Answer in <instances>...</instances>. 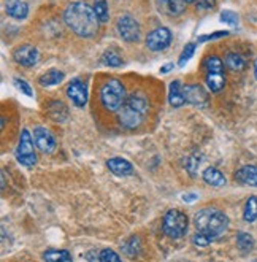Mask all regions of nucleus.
<instances>
[{"label":"nucleus","mask_w":257,"mask_h":262,"mask_svg":"<svg viewBox=\"0 0 257 262\" xmlns=\"http://www.w3.org/2000/svg\"><path fill=\"white\" fill-rule=\"evenodd\" d=\"M64 21L65 24L80 37H92L99 30V18L94 8L87 5L86 2H72L64 11Z\"/></svg>","instance_id":"f257e3e1"},{"label":"nucleus","mask_w":257,"mask_h":262,"mask_svg":"<svg viewBox=\"0 0 257 262\" xmlns=\"http://www.w3.org/2000/svg\"><path fill=\"white\" fill-rule=\"evenodd\" d=\"M149 112V100L143 92H132L127 96L123 108L118 112L121 126L126 129H137L143 124Z\"/></svg>","instance_id":"f03ea898"},{"label":"nucleus","mask_w":257,"mask_h":262,"mask_svg":"<svg viewBox=\"0 0 257 262\" xmlns=\"http://www.w3.org/2000/svg\"><path fill=\"white\" fill-rule=\"evenodd\" d=\"M195 227L200 234L206 235L211 242L218 240L229 229V218L218 208H202L195 214Z\"/></svg>","instance_id":"7ed1b4c3"},{"label":"nucleus","mask_w":257,"mask_h":262,"mask_svg":"<svg viewBox=\"0 0 257 262\" xmlns=\"http://www.w3.org/2000/svg\"><path fill=\"white\" fill-rule=\"evenodd\" d=\"M126 100H127V94L123 83L114 78L105 81V84L100 89V102L105 110L111 113L119 112L126 103Z\"/></svg>","instance_id":"20e7f679"},{"label":"nucleus","mask_w":257,"mask_h":262,"mask_svg":"<svg viewBox=\"0 0 257 262\" xmlns=\"http://www.w3.org/2000/svg\"><path fill=\"white\" fill-rule=\"evenodd\" d=\"M205 69V81L211 92H219L225 86L224 62L218 56H208L203 62Z\"/></svg>","instance_id":"39448f33"},{"label":"nucleus","mask_w":257,"mask_h":262,"mask_svg":"<svg viewBox=\"0 0 257 262\" xmlns=\"http://www.w3.org/2000/svg\"><path fill=\"white\" fill-rule=\"evenodd\" d=\"M189 227V220L188 216L179 210H170L165 213L163 221H162V229L170 238H181L184 237Z\"/></svg>","instance_id":"423d86ee"},{"label":"nucleus","mask_w":257,"mask_h":262,"mask_svg":"<svg viewBox=\"0 0 257 262\" xmlns=\"http://www.w3.org/2000/svg\"><path fill=\"white\" fill-rule=\"evenodd\" d=\"M16 158H18V162L21 165L29 167V168L37 164V154H35V149H34V140H32L30 132L27 129H24L21 132L18 149H16Z\"/></svg>","instance_id":"0eeeda50"},{"label":"nucleus","mask_w":257,"mask_h":262,"mask_svg":"<svg viewBox=\"0 0 257 262\" xmlns=\"http://www.w3.org/2000/svg\"><path fill=\"white\" fill-rule=\"evenodd\" d=\"M116 29H118V34L119 37L129 41V43H135L140 40V35H142V29H140V24L138 21L126 14V16H121L118 19V24H116Z\"/></svg>","instance_id":"6e6552de"},{"label":"nucleus","mask_w":257,"mask_h":262,"mask_svg":"<svg viewBox=\"0 0 257 262\" xmlns=\"http://www.w3.org/2000/svg\"><path fill=\"white\" fill-rule=\"evenodd\" d=\"M172 32L167 27H157L146 37V46L151 51H163L172 43Z\"/></svg>","instance_id":"1a4fd4ad"},{"label":"nucleus","mask_w":257,"mask_h":262,"mask_svg":"<svg viewBox=\"0 0 257 262\" xmlns=\"http://www.w3.org/2000/svg\"><path fill=\"white\" fill-rule=\"evenodd\" d=\"M13 57L22 67H34V66L38 64L40 53H38V50L35 48V46H32V45H22V46H19L16 51H14Z\"/></svg>","instance_id":"9d476101"},{"label":"nucleus","mask_w":257,"mask_h":262,"mask_svg":"<svg viewBox=\"0 0 257 262\" xmlns=\"http://www.w3.org/2000/svg\"><path fill=\"white\" fill-rule=\"evenodd\" d=\"M34 142H35V146L44 154L54 152V149L57 146L54 135L46 127H35L34 129Z\"/></svg>","instance_id":"9b49d317"},{"label":"nucleus","mask_w":257,"mask_h":262,"mask_svg":"<svg viewBox=\"0 0 257 262\" xmlns=\"http://www.w3.org/2000/svg\"><path fill=\"white\" fill-rule=\"evenodd\" d=\"M183 91H184L186 103H189L192 106H197V108H203V106H206L208 94L200 84H186Z\"/></svg>","instance_id":"f8f14e48"},{"label":"nucleus","mask_w":257,"mask_h":262,"mask_svg":"<svg viewBox=\"0 0 257 262\" xmlns=\"http://www.w3.org/2000/svg\"><path fill=\"white\" fill-rule=\"evenodd\" d=\"M67 96L72 99V102L77 105L78 108H83L87 103V88L81 80H73L67 86Z\"/></svg>","instance_id":"ddd939ff"},{"label":"nucleus","mask_w":257,"mask_h":262,"mask_svg":"<svg viewBox=\"0 0 257 262\" xmlns=\"http://www.w3.org/2000/svg\"><path fill=\"white\" fill-rule=\"evenodd\" d=\"M107 167L110 168V172L116 177H129L133 173V167L129 161L123 158H111L107 162Z\"/></svg>","instance_id":"4468645a"},{"label":"nucleus","mask_w":257,"mask_h":262,"mask_svg":"<svg viewBox=\"0 0 257 262\" xmlns=\"http://www.w3.org/2000/svg\"><path fill=\"white\" fill-rule=\"evenodd\" d=\"M235 180L248 184V186L257 188V167L255 165H245L235 173Z\"/></svg>","instance_id":"2eb2a0df"},{"label":"nucleus","mask_w":257,"mask_h":262,"mask_svg":"<svg viewBox=\"0 0 257 262\" xmlns=\"http://www.w3.org/2000/svg\"><path fill=\"white\" fill-rule=\"evenodd\" d=\"M184 86L181 84L179 80H175L172 84H170V89H169V102L173 108H179V106H183L186 103L184 100Z\"/></svg>","instance_id":"dca6fc26"},{"label":"nucleus","mask_w":257,"mask_h":262,"mask_svg":"<svg viewBox=\"0 0 257 262\" xmlns=\"http://www.w3.org/2000/svg\"><path fill=\"white\" fill-rule=\"evenodd\" d=\"M188 0H159V7L170 16H179L188 7Z\"/></svg>","instance_id":"f3484780"},{"label":"nucleus","mask_w":257,"mask_h":262,"mask_svg":"<svg viewBox=\"0 0 257 262\" xmlns=\"http://www.w3.org/2000/svg\"><path fill=\"white\" fill-rule=\"evenodd\" d=\"M7 13L14 19H26L29 14V5L24 0H10L7 4Z\"/></svg>","instance_id":"a211bd4d"},{"label":"nucleus","mask_w":257,"mask_h":262,"mask_svg":"<svg viewBox=\"0 0 257 262\" xmlns=\"http://www.w3.org/2000/svg\"><path fill=\"white\" fill-rule=\"evenodd\" d=\"M64 78H65L64 72H60V70H57V69H51V70H48L46 73H43V75L40 76V78H38V81H40V84L44 86V88H51V86L60 84V83L64 81Z\"/></svg>","instance_id":"6ab92c4d"},{"label":"nucleus","mask_w":257,"mask_h":262,"mask_svg":"<svg viewBox=\"0 0 257 262\" xmlns=\"http://www.w3.org/2000/svg\"><path fill=\"white\" fill-rule=\"evenodd\" d=\"M203 181L206 184H209V186L219 188V186H224L225 184V177L221 173V170H218L216 167H208L203 172Z\"/></svg>","instance_id":"aec40b11"},{"label":"nucleus","mask_w":257,"mask_h":262,"mask_svg":"<svg viewBox=\"0 0 257 262\" xmlns=\"http://www.w3.org/2000/svg\"><path fill=\"white\" fill-rule=\"evenodd\" d=\"M44 262H73L72 254L65 250H48L43 253Z\"/></svg>","instance_id":"412c9836"},{"label":"nucleus","mask_w":257,"mask_h":262,"mask_svg":"<svg viewBox=\"0 0 257 262\" xmlns=\"http://www.w3.org/2000/svg\"><path fill=\"white\" fill-rule=\"evenodd\" d=\"M224 64L227 69L233 70V72H241L245 69L246 62H245V57L238 54V53H229L227 56H225V60Z\"/></svg>","instance_id":"4be33fe9"},{"label":"nucleus","mask_w":257,"mask_h":262,"mask_svg":"<svg viewBox=\"0 0 257 262\" xmlns=\"http://www.w3.org/2000/svg\"><path fill=\"white\" fill-rule=\"evenodd\" d=\"M243 218L246 223H252L257 220V197H249L246 207H245V213H243Z\"/></svg>","instance_id":"5701e85b"},{"label":"nucleus","mask_w":257,"mask_h":262,"mask_svg":"<svg viewBox=\"0 0 257 262\" xmlns=\"http://www.w3.org/2000/svg\"><path fill=\"white\" fill-rule=\"evenodd\" d=\"M60 112L62 113H68L67 112V106L62 103V102H51L50 103V116L54 119V121H65L67 119V116H64V115H60Z\"/></svg>","instance_id":"b1692460"},{"label":"nucleus","mask_w":257,"mask_h":262,"mask_svg":"<svg viewBox=\"0 0 257 262\" xmlns=\"http://www.w3.org/2000/svg\"><path fill=\"white\" fill-rule=\"evenodd\" d=\"M94 11L97 14V18L100 23H107L110 18V13H108V4L107 0H94Z\"/></svg>","instance_id":"393cba45"},{"label":"nucleus","mask_w":257,"mask_h":262,"mask_svg":"<svg viewBox=\"0 0 257 262\" xmlns=\"http://www.w3.org/2000/svg\"><path fill=\"white\" fill-rule=\"evenodd\" d=\"M237 245L243 253H249L252 250V246H254V240L246 232H238L237 234Z\"/></svg>","instance_id":"a878e982"},{"label":"nucleus","mask_w":257,"mask_h":262,"mask_svg":"<svg viewBox=\"0 0 257 262\" xmlns=\"http://www.w3.org/2000/svg\"><path fill=\"white\" fill-rule=\"evenodd\" d=\"M140 238L138 237H130L124 245H123V250L127 256H137L138 251H140Z\"/></svg>","instance_id":"bb28decb"},{"label":"nucleus","mask_w":257,"mask_h":262,"mask_svg":"<svg viewBox=\"0 0 257 262\" xmlns=\"http://www.w3.org/2000/svg\"><path fill=\"white\" fill-rule=\"evenodd\" d=\"M195 48H197V43H188V45L184 46L183 53H181V56H179V62H178L179 67H184V66L189 62V59H191V57L194 56V53H195Z\"/></svg>","instance_id":"cd10ccee"},{"label":"nucleus","mask_w":257,"mask_h":262,"mask_svg":"<svg viewBox=\"0 0 257 262\" xmlns=\"http://www.w3.org/2000/svg\"><path fill=\"white\" fill-rule=\"evenodd\" d=\"M103 64L110 66V67H121V66H123V59H121L113 51H107V53L103 54Z\"/></svg>","instance_id":"c85d7f7f"},{"label":"nucleus","mask_w":257,"mask_h":262,"mask_svg":"<svg viewBox=\"0 0 257 262\" xmlns=\"http://www.w3.org/2000/svg\"><path fill=\"white\" fill-rule=\"evenodd\" d=\"M200 162H202V159H200V156H197V154H192V156H189L186 159V168L191 177H195V170L200 167Z\"/></svg>","instance_id":"c756f323"},{"label":"nucleus","mask_w":257,"mask_h":262,"mask_svg":"<svg viewBox=\"0 0 257 262\" xmlns=\"http://www.w3.org/2000/svg\"><path fill=\"white\" fill-rule=\"evenodd\" d=\"M99 260H100V262H123V260H121V257H119V254H118L116 251L110 250V248L100 251Z\"/></svg>","instance_id":"7c9ffc66"},{"label":"nucleus","mask_w":257,"mask_h":262,"mask_svg":"<svg viewBox=\"0 0 257 262\" xmlns=\"http://www.w3.org/2000/svg\"><path fill=\"white\" fill-rule=\"evenodd\" d=\"M221 21L225 23V24H229V26H237L238 24V14L233 13V11L225 10V11L221 13Z\"/></svg>","instance_id":"2f4dec72"},{"label":"nucleus","mask_w":257,"mask_h":262,"mask_svg":"<svg viewBox=\"0 0 257 262\" xmlns=\"http://www.w3.org/2000/svg\"><path fill=\"white\" fill-rule=\"evenodd\" d=\"M188 2L195 7H199V8H203V10L213 8L216 5V0H188Z\"/></svg>","instance_id":"473e14b6"},{"label":"nucleus","mask_w":257,"mask_h":262,"mask_svg":"<svg viewBox=\"0 0 257 262\" xmlns=\"http://www.w3.org/2000/svg\"><path fill=\"white\" fill-rule=\"evenodd\" d=\"M192 243H194L195 246H200V248H203V246H208V245L211 243V240H209L206 235L197 232V234L194 235V238H192Z\"/></svg>","instance_id":"72a5a7b5"},{"label":"nucleus","mask_w":257,"mask_h":262,"mask_svg":"<svg viewBox=\"0 0 257 262\" xmlns=\"http://www.w3.org/2000/svg\"><path fill=\"white\" fill-rule=\"evenodd\" d=\"M14 81H16V86H18V89L22 92V94H26V96H29V97H32V96H34V94H32V88L29 86V83H27V81L19 80V78H16Z\"/></svg>","instance_id":"f704fd0d"},{"label":"nucleus","mask_w":257,"mask_h":262,"mask_svg":"<svg viewBox=\"0 0 257 262\" xmlns=\"http://www.w3.org/2000/svg\"><path fill=\"white\" fill-rule=\"evenodd\" d=\"M229 35L227 30H222V32H216V34H209V35H203L199 38V41H208V40H216V38H221V37H225Z\"/></svg>","instance_id":"c9c22d12"},{"label":"nucleus","mask_w":257,"mask_h":262,"mask_svg":"<svg viewBox=\"0 0 257 262\" xmlns=\"http://www.w3.org/2000/svg\"><path fill=\"white\" fill-rule=\"evenodd\" d=\"M172 69H175V66H173V64H165V66H162V67H160V73H169Z\"/></svg>","instance_id":"e433bc0d"},{"label":"nucleus","mask_w":257,"mask_h":262,"mask_svg":"<svg viewBox=\"0 0 257 262\" xmlns=\"http://www.w3.org/2000/svg\"><path fill=\"white\" fill-rule=\"evenodd\" d=\"M183 200H184V202H194V200H197V195H195V194H188V195H183Z\"/></svg>","instance_id":"4c0bfd02"},{"label":"nucleus","mask_w":257,"mask_h":262,"mask_svg":"<svg viewBox=\"0 0 257 262\" xmlns=\"http://www.w3.org/2000/svg\"><path fill=\"white\" fill-rule=\"evenodd\" d=\"M254 75H255V78H257V59H255V62H254Z\"/></svg>","instance_id":"58836bf2"}]
</instances>
